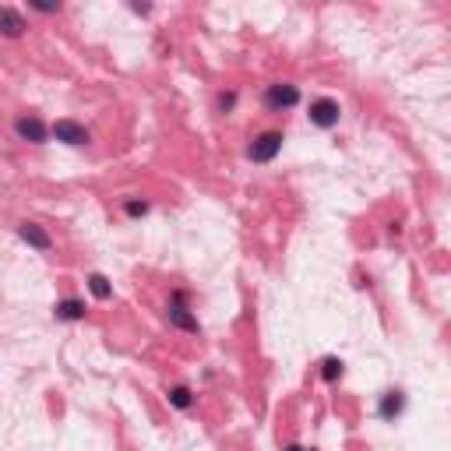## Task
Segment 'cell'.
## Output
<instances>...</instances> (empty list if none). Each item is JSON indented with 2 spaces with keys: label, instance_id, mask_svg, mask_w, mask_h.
Returning a JSON list of instances; mask_svg holds the SVG:
<instances>
[{
  "label": "cell",
  "instance_id": "cell-1",
  "mask_svg": "<svg viewBox=\"0 0 451 451\" xmlns=\"http://www.w3.org/2000/svg\"><path fill=\"white\" fill-rule=\"evenodd\" d=\"M279 148H282V134H279V131H268V134H261V138L251 145V159H254V162H272V159L279 155Z\"/></svg>",
  "mask_w": 451,
  "mask_h": 451
},
{
  "label": "cell",
  "instance_id": "cell-2",
  "mask_svg": "<svg viewBox=\"0 0 451 451\" xmlns=\"http://www.w3.org/2000/svg\"><path fill=\"white\" fill-rule=\"evenodd\" d=\"M339 103L335 99H318V103H311V124H318V127H335L339 124Z\"/></svg>",
  "mask_w": 451,
  "mask_h": 451
},
{
  "label": "cell",
  "instance_id": "cell-3",
  "mask_svg": "<svg viewBox=\"0 0 451 451\" xmlns=\"http://www.w3.org/2000/svg\"><path fill=\"white\" fill-rule=\"evenodd\" d=\"M265 103H268L272 110H289V106L300 103V92H296L293 85H272V89L265 92Z\"/></svg>",
  "mask_w": 451,
  "mask_h": 451
},
{
  "label": "cell",
  "instance_id": "cell-4",
  "mask_svg": "<svg viewBox=\"0 0 451 451\" xmlns=\"http://www.w3.org/2000/svg\"><path fill=\"white\" fill-rule=\"evenodd\" d=\"M53 134H57V141H64V145H89V131H85L81 124H74V120H57V124H53Z\"/></svg>",
  "mask_w": 451,
  "mask_h": 451
},
{
  "label": "cell",
  "instance_id": "cell-5",
  "mask_svg": "<svg viewBox=\"0 0 451 451\" xmlns=\"http://www.w3.org/2000/svg\"><path fill=\"white\" fill-rule=\"evenodd\" d=\"M22 32H25V18H22L15 8H0V36L18 39Z\"/></svg>",
  "mask_w": 451,
  "mask_h": 451
},
{
  "label": "cell",
  "instance_id": "cell-6",
  "mask_svg": "<svg viewBox=\"0 0 451 451\" xmlns=\"http://www.w3.org/2000/svg\"><path fill=\"white\" fill-rule=\"evenodd\" d=\"M169 321H173L176 328H183V332H197V318H190V311L183 307L180 293H176V296H173V303H169Z\"/></svg>",
  "mask_w": 451,
  "mask_h": 451
},
{
  "label": "cell",
  "instance_id": "cell-7",
  "mask_svg": "<svg viewBox=\"0 0 451 451\" xmlns=\"http://www.w3.org/2000/svg\"><path fill=\"white\" fill-rule=\"evenodd\" d=\"M18 237H22V240H25L29 247H36V251H50V247H53V240H50V237H46L43 230H39L36 222H25L22 230H18Z\"/></svg>",
  "mask_w": 451,
  "mask_h": 451
},
{
  "label": "cell",
  "instance_id": "cell-8",
  "mask_svg": "<svg viewBox=\"0 0 451 451\" xmlns=\"http://www.w3.org/2000/svg\"><path fill=\"white\" fill-rule=\"evenodd\" d=\"M15 127H18V134H22L25 141H36V145H43V141H46V134H50V131H46V127H43L36 117H22Z\"/></svg>",
  "mask_w": 451,
  "mask_h": 451
},
{
  "label": "cell",
  "instance_id": "cell-9",
  "mask_svg": "<svg viewBox=\"0 0 451 451\" xmlns=\"http://www.w3.org/2000/svg\"><path fill=\"white\" fill-rule=\"evenodd\" d=\"M57 318L60 321H81L85 318V303L81 300H60L57 303Z\"/></svg>",
  "mask_w": 451,
  "mask_h": 451
},
{
  "label": "cell",
  "instance_id": "cell-10",
  "mask_svg": "<svg viewBox=\"0 0 451 451\" xmlns=\"http://www.w3.org/2000/svg\"><path fill=\"white\" fill-rule=\"evenodd\" d=\"M377 412H381V419H395V416L402 412V395H398V391H388V395L381 398V409H377Z\"/></svg>",
  "mask_w": 451,
  "mask_h": 451
},
{
  "label": "cell",
  "instance_id": "cell-11",
  "mask_svg": "<svg viewBox=\"0 0 451 451\" xmlns=\"http://www.w3.org/2000/svg\"><path fill=\"white\" fill-rule=\"evenodd\" d=\"M89 289H92V296H96V300H110V293H113L106 275H89Z\"/></svg>",
  "mask_w": 451,
  "mask_h": 451
},
{
  "label": "cell",
  "instance_id": "cell-12",
  "mask_svg": "<svg viewBox=\"0 0 451 451\" xmlns=\"http://www.w3.org/2000/svg\"><path fill=\"white\" fill-rule=\"evenodd\" d=\"M321 367H325V370H321V374H325V381H335V377H342V360L328 356V360H325Z\"/></svg>",
  "mask_w": 451,
  "mask_h": 451
},
{
  "label": "cell",
  "instance_id": "cell-13",
  "mask_svg": "<svg viewBox=\"0 0 451 451\" xmlns=\"http://www.w3.org/2000/svg\"><path fill=\"white\" fill-rule=\"evenodd\" d=\"M169 402H173L176 409H187V405H190V391H187V388H173V391H169Z\"/></svg>",
  "mask_w": 451,
  "mask_h": 451
},
{
  "label": "cell",
  "instance_id": "cell-14",
  "mask_svg": "<svg viewBox=\"0 0 451 451\" xmlns=\"http://www.w3.org/2000/svg\"><path fill=\"white\" fill-rule=\"evenodd\" d=\"M145 211H148L145 201H127V215H145Z\"/></svg>",
  "mask_w": 451,
  "mask_h": 451
},
{
  "label": "cell",
  "instance_id": "cell-15",
  "mask_svg": "<svg viewBox=\"0 0 451 451\" xmlns=\"http://www.w3.org/2000/svg\"><path fill=\"white\" fill-rule=\"evenodd\" d=\"M286 451H303V447H296V444H293V447H286Z\"/></svg>",
  "mask_w": 451,
  "mask_h": 451
}]
</instances>
